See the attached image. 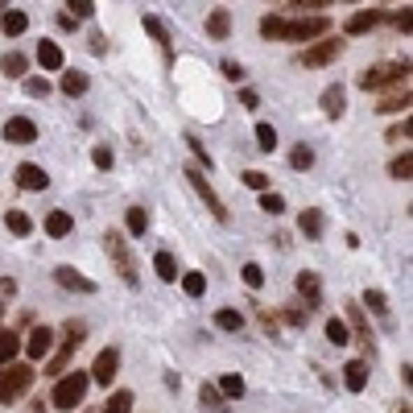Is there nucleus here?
<instances>
[{"instance_id": "1", "label": "nucleus", "mask_w": 413, "mask_h": 413, "mask_svg": "<svg viewBox=\"0 0 413 413\" xmlns=\"http://www.w3.org/2000/svg\"><path fill=\"white\" fill-rule=\"evenodd\" d=\"M87 389H92V376L87 372H62L58 376V384H54V393H50V405L62 413H75L83 405V397H87Z\"/></svg>"}, {"instance_id": "2", "label": "nucleus", "mask_w": 413, "mask_h": 413, "mask_svg": "<svg viewBox=\"0 0 413 413\" xmlns=\"http://www.w3.org/2000/svg\"><path fill=\"white\" fill-rule=\"evenodd\" d=\"M34 364H4L0 368V405H13V401H21L29 389H34Z\"/></svg>"}, {"instance_id": "3", "label": "nucleus", "mask_w": 413, "mask_h": 413, "mask_svg": "<svg viewBox=\"0 0 413 413\" xmlns=\"http://www.w3.org/2000/svg\"><path fill=\"white\" fill-rule=\"evenodd\" d=\"M410 79V62H376L360 75V87L364 92H384V87H397Z\"/></svg>"}, {"instance_id": "4", "label": "nucleus", "mask_w": 413, "mask_h": 413, "mask_svg": "<svg viewBox=\"0 0 413 413\" xmlns=\"http://www.w3.org/2000/svg\"><path fill=\"white\" fill-rule=\"evenodd\" d=\"M103 252L112 256V265H116V273L124 277L129 285H137L140 277H137V261H133V248H129V240L120 236V231H103Z\"/></svg>"}, {"instance_id": "5", "label": "nucleus", "mask_w": 413, "mask_h": 413, "mask_svg": "<svg viewBox=\"0 0 413 413\" xmlns=\"http://www.w3.org/2000/svg\"><path fill=\"white\" fill-rule=\"evenodd\" d=\"M186 182H190L194 190H198V198L207 203V211H211V215H215L219 224H228V207H224V198H219V194L211 190V182H207V174H203L198 166H190V170H186Z\"/></svg>"}, {"instance_id": "6", "label": "nucleus", "mask_w": 413, "mask_h": 413, "mask_svg": "<svg viewBox=\"0 0 413 413\" xmlns=\"http://www.w3.org/2000/svg\"><path fill=\"white\" fill-rule=\"evenodd\" d=\"M331 29V21L326 17H298V21H285V42H314Z\"/></svg>"}, {"instance_id": "7", "label": "nucleus", "mask_w": 413, "mask_h": 413, "mask_svg": "<svg viewBox=\"0 0 413 413\" xmlns=\"http://www.w3.org/2000/svg\"><path fill=\"white\" fill-rule=\"evenodd\" d=\"M87 376H92L95 384H103V389H108V384L120 376V352H116V347H103V352L95 356V364H92Z\"/></svg>"}, {"instance_id": "8", "label": "nucleus", "mask_w": 413, "mask_h": 413, "mask_svg": "<svg viewBox=\"0 0 413 413\" xmlns=\"http://www.w3.org/2000/svg\"><path fill=\"white\" fill-rule=\"evenodd\" d=\"M21 352H25L29 360H46L50 352H54V331H50V326H34L29 339L21 343Z\"/></svg>"}, {"instance_id": "9", "label": "nucleus", "mask_w": 413, "mask_h": 413, "mask_svg": "<svg viewBox=\"0 0 413 413\" xmlns=\"http://www.w3.org/2000/svg\"><path fill=\"white\" fill-rule=\"evenodd\" d=\"M4 140H8V145H34V140H38V124H34L29 116H8Z\"/></svg>"}, {"instance_id": "10", "label": "nucleus", "mask_w": 413, "mask_h": 413, "mask_svg": "<svg viewBox=\"0 0 413 413\" xmlns=\"http://www.w3.org/2000/svg\"><path fill=\"white\" fill-rule=\"evenodd\" d=\"M339 54H343V42H339V38H326V42H319V46H310L302 54V66H326V62H335Z\"/></svg>"}, {"instance_id": "11", "label": "nucleus", "mask_w": 413, "mask_h": 413, "mask_svg": "<svg viewBox=\"0 0 413 413\" xmlns=\"http://www.w3.org/2000/svg\"><path fill=\"white\" fill-rule=\"evenodd\" d=\"M54 281H58L62 289H75V294H95L92 277H83L79 269H71V265H58V269H54Z\"/></svg>"}, {"instance_id": "12", "label": "nucleus", "mask_w": 413, "mask_h": 413, "mask_svg": "<svg viewBox=\"0 0 413 413\" xmlns=\"http://www.w3.org/2000/svg\"><path fill=\"white\" fill-rule=\"evenodd\" d=\"M17 186H21V190H46L50 174L38 161H25V166H17Z\"/></svg>"}, {"instance_id": "13", "label": "nucleus", "mask_w": 413, "mask_h": 413, "mask_svg": "<svg viewBox=\"0 0 413 413\" xmlns=\"http://www.w3.org/2000/svg\"><path fill=\"white\" fill-rule=\"evenodd\" d=\"M380 17H384L380 8H360V13H352V17H347V25H343V29H347L352 38H360V34H368V29H376V25H380Z\"/></svg>"}, {"instance_id": "14", "label": "nucleus", "mask_w": 413, "mask_h": 413, "mask_svg": "<svg viewBox=\"0 0 413 413\" xmlns=\"http://www.w3.org/2000/svg\"><path fill=\"white\" fill-rule=\"evenodd\" d=\"M319 103H322V112H326L331 120H339V116L347 112V92H343L339 83H331V87H326V92L319 95Z\"/></svg>"}, {"instance_id": "15", "label": "nucleus", "mask_w": 413, "mask_h": 413, "mask_svg": "<svg viewBox=\"0 0 413 413\" xmlns=\"http://www.w3.org/2000/svg\"><path fill=\"white\" fill-rule=\"evenodd\" d=\"M347 326L356 331V339L372 352V331H368V319H364V306L360 302H347Z\"/></svg>"}, {"instance_id": "16", "label": "nucleus", "mask_w": 413, "mask_h": 413, "mask_svg": "<svg viewBox=\"0 0 413 413\" xmlns=\"http://www.w3.org/2000/svg\"><path fill=\"white\" fill-rule=\"evenodd\" d=\"M343 384H347V393H364L368 389V364L364 360H347V364H343Z\"/></svg>"}, {"instance_id": "17", "label": "nucleus", "mask_w": 413, "mask_h": 413, "mask_svg": "<svg viewBox=\"0 0 413 413\" xmlns=\"http://www.w3.org/2000/svg\"><path fill=\"white\" fill-rule=\"evenodd\" d=\"M0 29H4V38H21V34L29 29V17H25L21 8H4V13H0Z\"/></svg>"}, {"instance_id": "18", "label": "nucleus", "mask_w": 413, "mask_h": 413, "mask_svg": "<svg viewBox=\"0 0 413 413\" xmlns=\"http://www.w3.org/2000/svg\"><path fill=\"white\" fill-rule=\"evenodd\" d=\"M207 34L215 38V42H224L231 34V13L228 8H211V17H207Z\"/></svg>"}, {"instance_id": "19", "label": "nucleus", "mask_w": 413, "mask_h": 413, "mask_svg": "<svg viewBox=\"0 0 413 413\" xmlns=\"http://www.w3.org/2000/svg\"><path fill=\"white\" fill-rule=\"evenodd\" d=\"M75 231V219L66 215V211H50L46 215V236L50 240H62V236H71Z\"/></svg>"}, {"instance_id": "20", "label": "nucleus", "mask_w": 413, "mask_h": 413, "mask_svg": "<svg viewBox=\"0 0 413 413\" xmlns=\"http://www.w3.org/2000/svg\"><path fill=\"white\" fill-rule=\"evenodd\" d=\"M298 294L310 302V306H319V298H322V281H319V273H298Z\"/></svg>"}, {"instance_id": "21", "label": "nucleus", "mask_w": 413, "mask_h": 413, "mask_svg": "<svg viewBox=\"0 0 413 413\" xmlns=\"http://www.w3.org/2000/svg\"><path fill=\"white\" fill-rule=\"evenodd\" d=\"M298 228H302L306 240H319V236H322V211H319V207H306V211L298 215Z\"/></svg>"}, {"instance_id": "22", "label": "nucleus", "mask_w": 413, "mask_h": 413, "mask_svg": "<svg viewBox=\"0 0 413 413\" xmlns=\"http://www.w3.org/2000/svg\"><path fill=\"white\" fill-rule=\"evenodd\" d=\"M17 356H21V335L17 331H0V368L13 364Z\"/></svg>"}, {"instance_id": "23", "label": "nucleus", "mask_w": 413, "mask_h": 413, "mask_svg": "<svg viewBox=\"0 0 413 413\" xmlns=\"http://www.w3.org/2000/svg\"><path fill=\"white\" fill-rule=\"evenodd\" d=\"M38 62L46 71H62V46L58 42H38Z\"/></svg>"}, {"instance_id": "24", "label": "nucleus", "mask_w": 413, "mask_h": 413, "mask_svg": "<svg viewBox=\"0 0 413 413\" xmlns=\"http://www.w3.org/2000/svg\"><path fill=\"white\" fill-rule=\"evenodd\" d=\"M140 25L149 29V38H153L157 46H166V50H170V42H174V38H170V29H166V25H161V21L153 17V13H145V17H140Z\"/></svg>"}, {"instance_id": "25", "label": "nucleus", "mask_w": 413, "mask_h": 413, "mask_svg": "<svg viewBox=\"0 0 413 413\" xmlns=\"http://www.w3.org/2000/svg\"><path fill=\"white\" fill-rule=\"evenodd\" d=\"M103 413H133V393H129V389H116V393H108Z\"/></svg>"}, {"instance_id": "26", "label": "nucleus", "mask_w": 413, "mask_h": 413, "mask_svg": "<svg viewBox=\"0 0 413 413\" xmlns=\"http://www.w3.org/2000/svg\"><path fill=\"white\" fill-rule=\"evenodd\" d=\"M326 339H331L335 347H347V343H352V326L343 319H326Z\"/></svg>"}, {"instance_id": "27", "label": "nucleus", "mask_w": 413, "mask_h": 413, "mask_svg": "<svg viewBox=\"0 0 413 413\" xmlns=\"http://www.w3.org/2000/svg\"><path fill=\"white\" fill-rule=\"evenodd\" d=\"M25 66H29V62H25V54H17V50H8V54L0 58V71H4L8 79H21V75H25Z\"/></svg>"}, {"instance_id": "28", "label": "nucleus", "mask_w": 413, "mask_h": 413, "mask_svg": "<svg viewBox=\"0 0 413 413\" xmlns=\"http://www.w3.org/2000/svg\"><path fill=\"white\" fill-rule=\"evenodd\" d=\"M215 326L228 331V335H236V331H244V314H240V310H215Z\"/></svg>"}, {"instance_id": "29", "label": "nucleus", "mask_w": 413, "mask_h": 413, "mask_svg": "<svg viewBox=\"0 0 413 413\" xmlns=\"http://www.w3.org/2000/svg\"><path fill=\"white\" fill-rule=\"evenodd\" d=\"M281 34H285V17H277V13L261 17V38H265V42H277Z\"/></svg>"}, {"instance_id": "30", "label": "nucleus", "mask_w": 413, "mask_h": 413, "mask_svg": "<svg viewBox=\"0 0 413 413\" xmlns=\"http://www.w3.org/2000/svg\"><path fill=\"white\" fill-rule=\"evenodd\" d=\"M4 224H8L13 236H29V231H34V219H29L25 211H8V215H4Z\"/></svg>"}, {"instance_id": "31", "label": "nucleus", "mask_w": 413, "mask_h": 413, "mask_svg": "<svg viewBox=\"0 0 413 413\" xmlns=\"http://www.w3.org/2000/svg\"><path fill=\"white\" fill-rule=\"evenodd\" d=\"M153 269H157V277H161V281H174V277H182L170 252H157V256H153Z\"/></svg>"}, {"instance_id": "32", "label": "nucleus", "mask_w": 413, "mask_h": 413, "mask_svg": "<svg viewBox=\"0 0 413 413\" xmlns=\"http://www.w3.org/2000/svg\"><path fill=\"white\" fill-rule=\"evenodd\" d=\"M62 92L71 95V99H75V95H83V92H87V75H79V71H66V75H62Z\"/></svg>"}, {"instance_id": "33", "label": "nucleus", "mask_w": 413, "mask_h": 413, "mask_svg": "<svg viewBox=\"0 0 413 413\" xmlns=\"http://www.w3.org/2000/svg\"><path fill=\"white\" fill-rule=\"evenodd\" d=\"M364 306L372 310V314H389V298H384V289H364Z\"/></svg>"}, {"instance_id": "34", "label": "nucleus", "mask_w": 413, "mask_h": 413, "mask_svg": "<svg viewBox=\"0 0 413 413\" xmlns=\"http://www.w3.org/2000/svg\"><path fill=\"white\" fill-rule=\"evenodd\" d=\"M389 174H393L397 182H410V178H413V157H410V149H405V153H401V157L389 166Z\"/></svg>"}, {"instance_id": "35", "label": "nucleus", "mask_w": 413, "mask_h": 413, "mask_svg": "<svg viewBox=\"0 0 413 413\" xmlns=\"http://www.w3.org/2000/svg\"><path fill=\"white\" fill-rule=\"evenodd\" d=\"M405 108H410V87H405L401 95H389L376 112H380V116H393V112H405Z\"/></svg>"}, {"instance_id": "36", "label": "nucleus", "mask_w": 413, "mask_h": 413, "mask_svg": "<svg viewBox=\"0 0 413 413\" xmlns=\"http://www.w3.org/2000/svg\"><path fill=\"white\" fill-rule=\"evenodd\" d=\"M182 289H186V298H203V294H207V277L203 273H182Z\"/></svg>"}, {"instance_id": "37", "label": "nucleus", "mask_w": 413, "mask_h": 413, "mask_svg": "<svg viewBox=\"0 0 413 413\" xmlns=\"http://www.w3.org/2000/svg\"><path fill=\"white\" fill-rule=\"evenodd\" d=\"M256 207H261L265 215H281V211H285V198L273 194V190H261V203H256Z\"/></svg>"}, {"instance_id": "38", "label": "nucleus", "mask_w": 413, "mask_h": 413, "mask_svg": "<svg viewBox=\"0 0 413 413\" xmlns=\"http://www.w3.org/2000/svg\"><path fill=\"white\" fill-rule=\"evenodd\" d=\"M198 401H203V410H219V405H224V393H219L215 384H207V380H203V389H198Z\"/></svg>"}, {"instance_id": "39", "label": "nucleus", "mask_w": 413, "mask_h": 413, "mask_svg": "<svg viewBox=\"0 0 413 413\" xmlns=\"http://www.w3.org/2000/svg\"><path fill=\"white\" fill-rule=\"evenodd\" d=\"M256 145H261L265 153H273V149H277V129H273V124H265V120L256 124Z\"/></svg>"}, {"instance_id": "40", "label": "nucleus", "mask_w": 413, "mask_h": 413, "mask_svg": "<svg viewBox=\"0 0 413 413\" xmlns=\"http://www.w3.org/2000/svg\"><path fill=\"white\" fill-rule=\"evenodd\" d=\"M124 224H129V231H133V236H145V228H149L145 207H129V219H124Z\"/></svg>"}, {"instance_id": "41", "label": "nucleus", "mask_w": 413, "mask_h": 413, "mask_svg": "<svg viewBox=\"0 0 413 413\" xmlns=\"http://www.w3.org/2000/svg\"><path fill=\"white\" fill-rule=\"evenodd\" d=\"M240 273H244V285H248V289H261V285H265V269H261L256 261H248Z\"/></svg>"}, {"instance_id": "42", "label": "nucleus", "mask_w": 413, "mask_h": 413, "mask_svg": "<svg viewBox=\"0 0 413 413\" xmlns=\"http://www.w3.org/2000/svg\"><path fill=\"white\" fill-rule=\"evenodd\" d=\"M215 389H219L224 397H231V401H236V397H244V380H240V376H224Z\"/></svg>"}, {"instance_id": "43", "label": "nucleus", "mask_w": 413, "mask_h": 413, "mask_svg": "<svg viewBox=\"0 0 413 413\" xmlns=\"http://www.w3.org/2000/svg\"><path fill=\"white\" fill-rule=\"evenodd\" d=\"M289 166H294V170H310V166H314V153H310L306 145H298V149L289 153Z\"/></svg>"}, {"instance_id": "44", "label": "nucleus", "mask_w": 413, "mask_h": 413, "mask_svg": "<svg viewBox=\"0 0 413 413\" xmlns=\"http://www.w3.org/2000/svg\"><path fill=\"white\" fill-rule=\"evenodd\" d=\"M92 161H95V170H112V161H116V153H112L108 145H95V149H92Z\"/></svg>"}, {"instance_id": "45", "label": "nucleus", "mask_w": 413, "mask_h": 413, "mask_svg": "<svg viewBox=\"0 0 413 413\" xmlns=\"http://www.w3.org/2000/svg\"><path fill=\"white\" fill-rule=\"evenodd\" d=\"M66 8H71V17H75V21H87V17L95 13L92 0H66Z\"/></svg>"}, {"instance_id": "46", "label": "nucleus", "mask_w": 413, "mask_h": 413, "mask_svg": "<svg viewBox=\"0 0 413 413\" xmlns=\"http://www.w3.org/2000/svg\"><path fill=\"white\" fill-rule=\"evenodd\" d=\"M244 186L261 194V190H269V174H261V170H248V174H244Z\"/></svg>"}, {"instance_id": "47", "label": "nucleus", "mask_w": 413, "mask_h": 413, "mask_svg": "<svg viewBox=\"0 0 413 413\" xmlns=\"http://www.w3.org/2000/svg\"><path fill=\"white\" fill-rule=\"evenodd\" d=\"M25 92L34 95V99H46V95H50V83H46V79H25Z\"/></svg>"}, {"instance_id": "48", "label": "nucleus", "mask_w": 413, "mask_h": 413, "mask_svg": "<svg viewBox=\"0 0 413 413\" xmlns=\"http://www.w3.org/2000/svg\"><path fill=\"white\" fill-rule=\"evenodd\" d=\"M186 145H190V153H194V157H198V166H207V170H211V153H207V149H203V140L186 137Z\"/></svg>"}, {"instance_id": "49", "label": "nucleus", "mask_w": 413, "mask_h": 413, "mask_svg": "<svg viewBox=\"0 0 413 413\" xmlns=\"http://www.w3.org/2000/svg\"><path fill=\"white\" fill-rule=\"evenodd\" d=\"M224 75H228L231 83H240V79H244V66H240V62H231V58H228V62H224Z\"/></svg>"}, {"instance_id": "50", "label": "nucleus", "mask_w": 413, "mask_h": 413, "mask_svg": "<svg viewBox=\"0 0 413 413\" xmlns=\"http://www.w3.org/2000/svg\"><path fill=\"white\" fill-rule=\"evenodd\" d=\"M389 140H410V116H405V124H393L389 129Z\"/></svg>"}, {"instance_id": "51", "label": "nucleus", "mask_w": 413, "mask_h": 413, "mask_svg": "<svg viewBox=\"0 0 413 413\" xmlns=\"http://www.w3.org/2000/svg\"><path fill=\"white\" fill-rule=\"evenodd\" d=\"M17 294V281L13 277H0V298H13Z\"/></svg>"}, {"instance_id": "52", "label": "nucleus", "mask_w": 413, "mask_h": 413, "mask_svg": "<svg viewBox=\"0 0 413 413\" xmlns=\"http://www.w3.org/2000/svg\"><path fill=\"white\" fill-rule=\"evenodd\" d=\"M393 21H397V29H401V34H410V25H413L410 8H405V13H397V17H393Z\"/></svg>"}, {"instance_id": "53", "label": "nucleus", "mask_w": 413, "mask_h": 413, "mask_svg": "<svg viewBox=\"0 0 413 413\" xmlns=\"http://www.w3.org/2000/svg\"><path fill=\"white\" fill-rule=\"evenodd\" d=\"M285 322H289V326H306V314H302V310H285Z\"/></svg>"}, {"instance_id": "54", "label": "nucleus", "mask_w": 413, "mask_h": 413, "mask_svg": "<svg viewBox=\"0 0 413 413\" xmlns=\"http://www.w3.org/2000/svg\"><path fill=\"white\" fill-rule=\"evenodd\" d=\"M240 103H244V108H256V103H261V95H256V92H244V95H240Z\"/></svg>"}, {"instance_id": "55", "label": "nucleus", "mask_w": 413, "mask_h": 413, "mask_svg": "<svg viewBox=\"0 0 413 413\" xmlns=\"http://www.w3.org/2000/svg\"><path fill=\"white\" fill-rule=\"evenodd\" d=\"M397 413H410V405H397Z\"/></svg>"}, {"instance_id": "56", "label": "nucleus", "mask_w": 413, "mask_h": 413, "mask_svg": "<svg viewBox=\"0 0 413 413\" xmlns=\"http://www.w3.org/2000/svg\"><path fill=\"white\" fill-rule=\"evenodd\" d=\"M0 13H4V4H0Z\"/></svg>"}]
</instances>
